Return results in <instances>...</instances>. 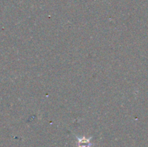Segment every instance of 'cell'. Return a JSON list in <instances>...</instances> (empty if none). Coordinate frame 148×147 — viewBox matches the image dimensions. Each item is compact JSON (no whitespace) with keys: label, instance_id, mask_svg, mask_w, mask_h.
I'll return each instance as SVG.
<instances>
[{"label":"cell","instance_id":"1","mask_svg":"<svg viewBox=\"0 0 148 147\" xmlns=\"http://www.w3.org/2000/svg\"><path fill=\"white\" fill-rule=\"evenodd\" d=\"M78 140V147H91L92 144H91L90 140L92 139V137L86 138L85 136L79 137L77 136Z\"/></svg>","mask_w":148,"mask_h":147}]
</instances>
